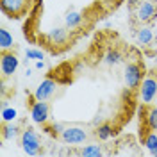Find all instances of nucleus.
I'll list each match as a JSON object with an SVG mask.
<instances>
[{
    "instance_id": "nucleus-6",
    "label": "nucleus",
    "mask_w": 157,
    "mask_h": 157,
    "mask_svg": "<svg viewBox=\"0 0 157 157\" xmlns=\"http://www.w3.org/2000/svg\"><path fill=\"white\" fill-rule=\"evenodd\" d=\"M20 66V59L11 54V52H2V57H0V71L4 77H9L13 75Z\"/></svg>"
},
{
    "instance_id": "nucleus-12",
    "label": "nucleus",
    "mask_w": 157,
    "mask_h": 157,
    "mask_svg": "<svg viewBox=\"0 0 157 157\" xmlns=\"http://www.w3.org/2000/svg\"><path fill=\"white\" fill-rule=\"evenodd\" d=\"M13 45H14L13 34L7 29H2L0 30V48H2V52H7L9 48H13Z\"/></svg>"
},
{
    "instance_id": "nucleus-20",
    "label": "nucleus",
    "mask_w": 157,
    "mask_h": 157,
    "mask_svg": "<svg viewBox=\"0 0 157 157\" xmlns=\"http://www.w3.org/2000/svg\"><path fill=\"white\" fill-rule=\"evenodd\" d=\"M97 136H98V139H102V141L109 139V137L113 136V127H111V125H107V123L100 125V127L97 128Z\"/></svg>"
},
{
    "instance_id": "nucleus-9",
    "label": "nucleus",
    "mask_w": 157,
    "mask_h": 157,
    "mask_svg": "<svg viewBox=\"0 0 157 157\" xmlns=\"http://www.w3.org/2000/svg\"><path fill=\"white\" fill-rule=\"evenodd\" d=\"M47 38H48V41L54 43V45H63V43H66V39H68V30L63 29V27H56V29L48 30Z\"/></svg>"
},
{
    "instance_id": "nucleus-22",
    "label": "nucleus",
    "mask_w": 157,
    "mask_h": 157,
    "mask_svg": "<svg viewBox=\"0 0 157 157\" xmlns=\"http://www.w3.org/2000/svg\"><path fill=\"white\" fill-rule=\"evenodd\" d=\"M64 128H66V127H63V123H54V125H52V132H54V134H59V136H61Z\"/></svg>"
},
{
    "instance_id": "nucleus-5",
    "label": "nucleus",
    "mask_w": 157,
    "mask_h": 157,
    "mask_svg": "<svg viewBox=\"0 0 157 157\" xmlns=\"http://www.w3.org/2000/svg\"><path fill=\"white\" fill-rule=\"evenodd\" d=\"M61 139L68 145H80L88 139V132L80 127H66L61 134Z\"/></svg>"
},
{
    "instance_id": "nucleus-19",
    "label": "nucleus",
    "mask_w": 157,
    "mask_h": 157,
    "mask_svg": "<svg viewBox=\"0 0 157 157\" xmlns=\"http://www.w3.org/2000/svg\"><path fill=\"white\" fill-rule=\"evenodd\" d=\"M16 116H18V111L14 107H2V121H4V123L14 121Z\"/></svg>"
},
{
    "instance_id": "nucleus-15",
    "label": "nucleus",
    "mask_w": 157,
    "mask_h": 157,
    "mask_svg": "<svg viewBox=\"0 0 157 157\" xmlns=\"http://www.w3.org/2000/svg\"><path fill=\"white\" fill-rule=\"evenodd\" d=\"M121 61H123V57H121V54H120L118 50H107V52H105V56H104V63L109 64V66L120 64Z\"/></svg>"
},
{
    "instance_id": "nucleus-21",
    "label": "nucleus",
    "mask_w": 157,
    "mask_h": 157,
    "mask_svg": "<svg viewBox=\"0 0 157 157\" xmlns=\"http://www.w3.org/2000/svg\"><path fill=\"white\" fill-rule=\"evenodd\" d=\"M25 57L27 59H34V61H39V59H45V54L38 48H27L25 50Z\"/></svg>"
},
{
    "instance_id": "nucleus-4",
    "label": "nucleus",
    "mask_w": 157,
    "mask_h": 157,
    "mask_svg": "<svg viewBox=\"0 0 157 157\" xmlns=\"http://www.w3.org/2000/svg\"><path fill=\"white\" fill-rule=\"evenodd\" d=\"M48 116H50V109H48V104L47 100H36L30 107V118L34 123H47L48 121Z\"/></svg>"
},
{
    "instance_id": "nucleus-25",
    "label": "nucleus",
    "mask_w": 157,
    "mask_h": 157,
    "mask_svg": "<svg viewBox=\"0 0 157 157\" xmlns=\"http://www.w3.org/2000/svg\"><path fill=\"white\" fill-rule=\"evenodd\" d=\"M136 2H137V0H130V4H136Z\"/></svg>"
},
{
    "instance_id": "nucleus-17",
    "label": "nucleus",
    "mask_w": 157,
    "mask_h": 157,
    "mask_svg": "<svg viewBox=\"0 0 157 157\" xmlns=\"http://www.w3.org/2000/svg\"><path fill=\"white\" fill-rule=\"evenodd\" d=\"M145 121L150 130H157V107H150L145 114Z\"/></svg>"
},
{
    "instance_id": "nucleus-2",
    "label": "nucleus",
    "mask_w": 157,
    "mask_h": 157,
    "mask_svg": "<svg viewBox=\"0 0 157 157\" xmlns=\"http://www.w3.org/2000/svg\"><path fill=\"white\" fill-rule=\"evenodd\" d=\"M21 148L27 155H38L39 148H41V141H39V136L36 130L32 128H27L21 132Z\"/></svg>"
},
{
    "instance_id": "nucleus-8",
    "label": "nucleus",
    "mask_w": 157,
    "mask_h": 157,
    "mask_svg": "<svg viewBox=\"0 0 157 157\" xmlns=\"http://www.w3.org/2000/svg\"><path fill=\"white\" fill-rule=\"evenodd\" d=\"M27 0H0V7L9 16H18L25 11Z\"/></svg>"
},
{
    "instance_id": "nucleus-24",
    "label": "nucleus",
    "mask_w": 157,
    "mask_h": 157,
    "mask_svg": "<svg viewBox=\"0 0 157 157\" xmlns=\"http://www.w3.org/2000/svg\"><path fill=\"white\" fill-rule=\"evenodd\" d=\"M152 155H154V157H157V150H155V152H154V154H152Z\"/></svg>"
},
{
    "instance_id": "nucleus-13",
    "label": "nucleus",
    "mask_w": 157,
    "mask_h": 157,
    "mask_svg": "<svg viewBox=\"0 0 157 157\" xmlns=\"http://www.w3.org/2000/svg\"><path fill=\"white\" fill-rule=\"evenodd\" d=\"M136 39H137L139 45H148L154 39V32H152V29H148V27H141L136 32Z\"/></svg>"
},
{
    "instance_id": "nucleus-16",
    "label": "nucleus",
    "mask_w": 157,
    "mask_h": 157,
    "mask_svg": "<svg viewBox=\"0 0 157 157\" xmlns=\"http://www.w3.org/2000/svg\"><path fill=\"white\" fill-rule=\"evenodd\" d=\"M104 154V150L100 145H86V147L80 150V155L84 157H100Z\"/></svg>"
},
{
    "instance_id": "nucleus-14",
    "label": "nucleus",
    "mask_w": 157,
    "mask_h": 157,
    "mask_svg": "<svg viewBox=\"0 0 157 157\" xmlns=\"http://www.w3.org/2000/svg\"><path fill=\"white\" fill-rule=\"evenodd\" d=\"M143 145H145V148H147L150 154H154L157 150V130H150L147 136H145V139H143Z\"/></svg>"
},
{
    "instance_id": "nucleus-3",
    "label": "nucleus",
    "mask_w": 157,
    "mask_h": 157,
    "mask_svg": "<svg viewBox=\"0 0 157 157\" xmlns=\"http://www.w3.org/2000/svg\"><path fill=\"white\" fill-rule=\"evenodd\" d=\"M123 78H125V84H127L128 89L139 88V84H141V80H143L141 66L136 64V63H128L127 66H125V71H123Z\"/></svg>"
},
{
    "instance_id": "nucleus-10",
    "label": "nucleus",
    "mask_w": 157,
    "mask_h": 157,
    "mask_svg": "<svg viewBox=\"0 0 157 157\" xmlns=\"http://www.w3.org/2000/svg\"><path fill=\"white\" fill-rule=\"evenodd\" d=\"M154 14H155V6H154L152 2H143V4H139V7H137V20L148 21Z\"/></svg>"
},
{
    "instance_id": "nucleus-18",
    "label": "nucleus",
    "mask_w": 157,
    "mask_h": 157,
    "mask_svg": "<svg viewBox=\"0 0 157 157\" xmlns=\"http://www.w3.org/2000/svg\"><path fill=\"white\" fill-rule=\"evenodd\" d=\"M18 134H20V127L16 125V123H13V121H11L9 125L4 127V132H2L4 139H14Z\"/></svg>"
},
{
    "instance_id": "nucleus-7",
    "label": "nucleus",
    "mask_w": 157,
    "mask_h": 157,
    "mask_svg": "<svg viewBox=\"0 0 157 157\" xmlns=\"http://www.w3.org/2000/svg\"><path fill=\"white\" fill-rule=\"evenodd\" d=\"M56 88H57V84H56L52 78H45V80H41V84L36 88L34 98H36V100H48V98L56 93Z\"/></svg>"
},
{
    "instance_id": "nucleus-23",
    "label": "nucleus",
    "mask_w": 157,
    "mask_h": 157,
    "mask_svg": "<svg viewBox=\"0 0 157 157\" xmlns=\"http://www.w3.org/2000/svg\"><path fill=\"white\" fill-rule=\"evenodd\" d=\"M36 68H38V70H43V68H45V61H43V59L36 61Z\"/></svg>"
},
{
    "instance_id": "nucleus-11",
    "label": "nucleus",
    "mask_w": 157,
    "mask_h": 157,
    "mask_svg": "<svg viewBox=\"0 0 157 157\" xmlns=\"http://www.w3.org/2000/svg\"><path fill=\"white\" fill-rule=\"evenodd\" d=\"M82 20H84V16L78 11H70L64 16V25H66V29H77L82 23Z\"/></svg>"
},
{
    "instance_id": "nucleus-1",
    "label": "nucleus",
    "mask_w": 157,
    "mask_h": 157,
    "mask_svg": "<svg viewBox=\"0 0 157 157\" xmlns=\"http://www.w3.org/2000/svg\"><path fill=\"white\" fill-rule=\"evenodd\" d=\"M157 97V78L155 77H145L139 84V100L150 105Z\"/></svg>"
}]
</instances>
